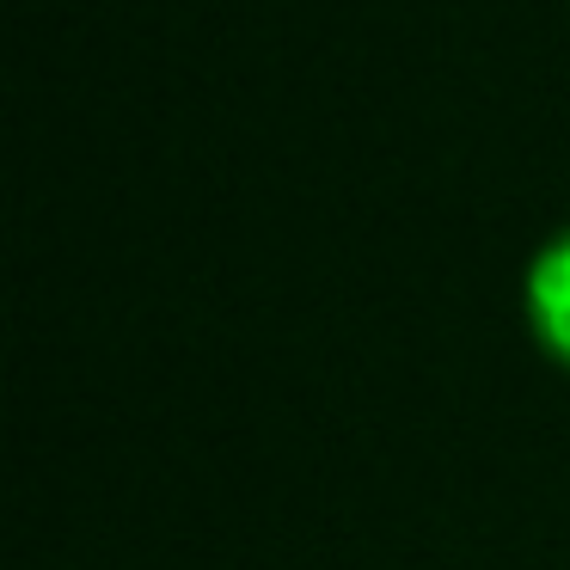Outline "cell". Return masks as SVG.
Returning <instances> with one entry per match:
<instances>
[{"mask_svg":"<svg viewBox=\"0 0 570 570\" xmlns=\"http://www.w3.org/2000/svg\"><path fill=\"white\" fill-rule=\"evenodd\" d=\"M533 325L546 344L570 362V239H558L540 264H533Z\"/></svg>","mask_w":570,"mask_h":570,"instance_id":"1","label":"cell"}]
</instances>
